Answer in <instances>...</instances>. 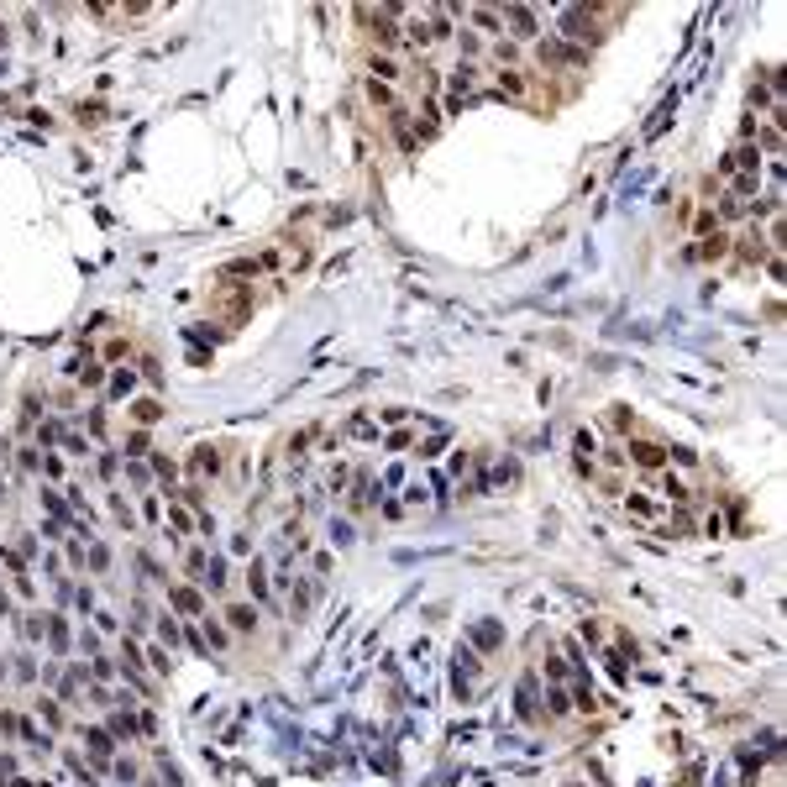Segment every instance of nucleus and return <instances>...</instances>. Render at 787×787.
I'll return each mask as SVG.
<instances>
[{
    "label": "nucleus",
    "instance_id": "obj_22",
    "mask_svg": "<svg viewBox=\"0 0 787 787\" xmlns=\"http://www.w3.org/2000/svg\"><path fill=\"white\" fill-rule=\"evenodd\" d=\"M16 462H22L26 473H37V467H42V462H37V446H16Z\"/></svg>",
    "mask_w": 787,
    "mask_h": 787
},
{
    "label": "nucleus",
    "instance_id": "obj_12",
    "mask_svg": "<svg viewBox=\"0 0 787 787\" xmlns=\"http://www.w3.org/2000/svg\"><path fill=\"white\" fill-rule=\"evenodd\" d=\"M368 100H373V105H389V110H399L394 90H389V84H378V79H368Z\"/></svg>",
    "mask_w": 787,
    "mask_h": 787
},
{
    "label": "nucleus",
    "instance_id": "obj_23",
    "mask_svg": "<svg viewBox=\"0 0 787 787\" xmlns=\"http://www.w3.org/2000/svg\"><path fill=\"white\" fill-rule=\"evenodd\" d=\"M131 383H137V378H131V373H126V368H121V373H116V378H110V394H116V399H121V394H131Z\"/></svg>",
    "mask_w": 787,
    "mask_h": 787
},
{
    "label": "nucleus",
    "instance_id": "obj_4",
    "mask_svg": "<svg viewBox=\"0 0 787 787\" xmlns=\"http://www.w3.org/2000/svg\"><path fill=\"white\" fill-rule=\"evenodd\" d=\"M561 26H567V37H577V42L598 37V26H593V16H588V11H561Z\"/></svg>",
    "mask_w": 787,
    "mask_h": 787
},
{
    "label": "nucleus",
    "instance_id": "obj_28",
    "mask_svg": "<svg viewBox=\"0 0 787 787\" xmlns=\"http://www.w3.org/2000/svg\"><path fill=\"white\" fill-rule=\"evenodd\" d=\"M331 541H336V546H346V541H352V525L336 520V525H331Z\"/></svg>",
    "mask_w": 787,
    "mask_h": 787
},
{
    "label": "nucleus",
    "instance_id": "obj_25",
    "mask_svg": "<svg viewBox=\"0 0 787 787\" xmlns=\"http://www.w3.org/2000/svg\"><path fill=\"white\" fill-rule=\"evenodd\" d=\"M90 567H95V573H105V567H110V551H105V546H90Z\"/></svg>",
    "mask_w": 787,
    "mask_h": 787
},
{
    "label": "nucleus",
    "instance_id": "obj_7",
    "mask_svg": "<svg viewBox=\"0 0 787 787\" xmlns=\"http://www.w3.org/2000/svg\"><path fill=\"white\" fill-rule=\"evenodd\" d=\"M473 672H477V661H473V651H457V693H467V688H473Z\"/></svg>",
    "mask_w": 787,
    "mask_h": 787
},
{
    "label": "nucleus",
    "instance_id": "obj_6",
    "mask_svg": "<svg viewBox=\"0 0 787 787\" xmlns=\"http://www.w3.org/2000/svg\"><path fill=\"white\" fill-rule=\"evenodd\" d=\"M131 420H137V425H158V420H163V405H158V399H137V405H131Z\"/></svg>",
    "mask_w": 787,
    "mask_h": 787
},
{
    "label": "nucleus",
    "instance_id": "obj_19",
    "mask_svg": "<svg viewBox=\"0 0 787 787\" xmlns=\"http://www.w3.org/2000/svg\"><path fill=\"white\" fill-rule=\"evenodd\" d=\"M504 16H509V22L520 26V37H530V32H536V22H530V11H520V6H509V11H504Z\"/></svg>",
    "mask_w": 787,
    "mask_h": 787
},
{
    "label": "nucleus",
    "instance_id": "obj_26",
    "mask_svg": "<svg viewBox=\"0 0 787 787\" xmlns=\"http://www.w3.org/2000/svg\"><path fill=\"white\" fill-rule=\"evenodd\" d=\"M158 635H163V645H179V625L163 614V625H158Z\"/></svg>",
    "mask_w": 787,
    "mask_h": 787
},
{
    "label": "nucleus",
    "instance_id": "obj_20",
    "mask_svg": "<svg viewBox=\"0 0 787 787\" xmlns=\"http://www.w3.org/2000/svg\"><path fill=\"white\" fill-rule=\"evenodd\" d=\"M205 645H215V651H221V645H226V630H221V625L210 620V614H205Z\"/></svg>",
    "mask_w": 787,
    "mask_h": 787
},
{
    "label": "nucleus",
    "instance_id": "obj_31",
    "mask_svg": "<svg viewBox=\"0 0 787 787\" xmlns=\"http://www.w3.org/2000/svg\"><path fill=\"white\" fill-rule=\"evenodd\" d=\"M79 121H90V126H95V121H105V110H100V105H79Z\"/></svg>",
    "mask_w": 787,
    "mask_h": 787
},
{
    "label": "nucleus",
    "instance_id": "obj_27",
    "mask_svg": "<svg viewBox=\"0 0 787 787\" xmlns=\"http://www.w3.org/2000/svg\"><path fill=\"white\" fill-rule=\"evenodd\" d=\"M473 22L483 26V32H499V16H493V11H473Z\"/></svg>",
    "mask_w": 787,
    "mask_h": 787
},
{
    "label": "nucleus",
    "instance_id": "obj_30",
    "mask_svg": "<svg viewBox=\"0 0 787 787\" xmlns=\"http://www.w3.org/2000/svg\"><path fill=\"white\" fill-rule=\"evenodd\" d=\"M153 467H158V477H163V483H174V473H179V467L168 462V457H158V462H153Z\"/></svg>",
    "mask_w": 787,
    "mask_h": 787
},
{
    "label": "nucleus",
    "instance_id": "obj_3",
    "mask_svg": "<svg viewBox=\"0 0 787 787\" xmlns=\"http://www.w3.org/2000/svg\"><path fill=\"white\" fill-rule=\"evenodd\" d=\"M226 625L237 635H252V630H257V609H252V604H226Z\"/></svg>",
    "mask_w": 787,
    "mask_h": 787
},
{
    "label": "nucleus",
    "instance_id": "obj_17",
    "mask_svg": "<svg viewBox=\"0 0 787 787\" xmlns=\"http://www.w3.org/2000/svg\"><path fill=\"white\" fill-rule=\"evenodd\" d=\"M625 509H630L635 520H656V504H651V499H641V493H630V504H625Z\"/></svg>",
    "mask_w": 787,
    "mask_h": 787
},
{
    "label": "nucleus",
    "instance_id": "obj_16",
    "mask_svg": "<svg viewBox=\"0 0 787 787\" xmlns=\"http://www.w3.org/2000/svg\"><path fill=\"white\" fill-rule=\"evenodd\" d=\"M110 514H116L126 530H137V514H131V504H126V499H116V493H110Z\"/></svg>",
    "mask_w": 787,
    "mask_h": 787
},
{
    "label": "nucleus",
    "instance_id": "obj_1",
    "mask_svg": "<svg viewBox=\"0 0 787 787\" xmlns=\"http://www.w3.org/2000/svg\"><path fill=\"white\" fill-rule=\"evenodd\" d=\"M625 457H635V467H645V473L667 467V446H661V441H630V446H625Z\"/></svg>",
    "mask_w": 787,
    "mask_h": 787
},
{
    "label": "nucleus",
    "instance_id": "obj_15",
    "mask_svg": "<svg viewBox=\"0 0 787 787\" xmlns=\"http://www.w3.org/2000/svg\"><path fill=\"white\" fill-rule=\"evenodd\" d=\"M147 661H153V672H158V677H168V672H174V656H168L163 645H153V651H147Z\"/></svg>",
    "mask_w": 787,
    "mask_h": 787
},
{
    "label": "nucleus",
    "instance_id": "obj_13",
    "mask_svg": "<svg viewBox=\"0 0 787 787\" xmlns=\"http://www.w3.org/2000/svg\"><path fill=\"white\" fill-rule=\"evenodd\" d=\"M499 95H525V74L520 69H504L499 74Z\"/></svg>",
    "mask_w": 787,
    "mask_h": 787
},
{
    "label": "nucleus",
    "instance_id": "obj_24",
    "mask_svg": "<svg viewBox=\"0 0 787 787\" xmlns=\"http://www.w3.org/2000/svg\"><path fill=\"white\" fill-rule=\"evenodd\" d=\"M126 352H131V346H126V336H110V341H105V357H110V362H116V357H126Z\"/></svg>",
    "mask_w": 787,
    "mask_h": 787
},
{
    "label": "nucleus",
    "instance_id": "obj_8",
    "mask_svg": "<svg viewBox=\"0 0 787 787\" xmlns=\"http://www.w3.org/2000/svg\"><path fill=\"white\" fill-rule=\"evenodd\" d=\"M541 63H583V53L561 48V42H541Z\"/></svg>",
    "mask_w": 787,
    "mask_h": 787
},
{
    "label": "nucleus",
    "instance_id": "obj_2",
    "mask_svg": "<svg viewBox=\"0 0 787 787\" xmlns=\"http://www.w3.org/2000/svg\"><path fill=\"white\" fill-rule=\"evenodd\" d=\"M189 473L194 477H215V473H221V452H215V446H194V452H189Z\"/></svg>",
    "mask_w": 787,
    "mask_h": 787
},
{
    "label": "nucleus",
    "instance_id": "obj_10",
    "mask_svg": "<svg viewBox=\"0 0 787 787\" xmlns=\"http://www.w3.org/2000/svg\"><path fill=\"white\" fill-rule=\"evenodd\" d=\"M174 604H179L184 614H205V598L194 593V588H174Z\"/></svg>",
    "mask_w": 787,
    "mask_h": 787
},
{
    "label": "nucleus",
    "instance_id": "obj_9",
    "mask_svg": "<svg viewBox=\"0 0 787 787\" xmlns=\"http://www.w3.org/2000/svg\"><path fill=\"white\" fill-rule=\"evenodd\" d=\"M368 504H373V477L357 473L352 477V509H368Z\"/></svg>",
    "mask_w": 787,
    "mask_h": 787
},
{
    "label": "nucleus",
    "instance_id": "obj_5",
    "mask_svg": "<svg viewBox=\"0 0 787 787\" xmlns=\"http://www.w3.org/2000/svg\"><path fill=\"white\" fill-rule=\"evenodd\" d=\"M84 740H90V756H95V761H110V751H116V740H110L105 729H84Z\"/></svg>",
    "mask_w": 787,
    "mask_h": 787
},
{
    "label": "nucleus",
    "instance_id": "obj_18",
    "mask_svg": "<svg viewBox=\"0 0 787 787\" xmlns=\"http://www.w3.org/2000/svg\"><path fill=\"white\" fill-rule=\"evenodd\" d=\"M520 714L536 719V682H530V677H525V688H520Z\"/></svg>",
    "mask_w": 787,
    "mask_h": 787
},
{
    "label": "nucleus",
    "instance_id": "obj_11",
    "mask_svg": "<svg viewBox=\"0 0 787 787\" xmlns=\"http://www.w3.org/2000/svg\"><path fill=\"white\" fill-rule=\"evenodd\" d=\"M346 436H357V441H373V436H378V425H373L368 415H352V420H346Z\"/></svg>",
    "mask_w": 787,
    "mask_h": 787
},
{
    "label": "nucleus",
    "instance_id": "obj_21",
    "mask_svg": "<svg viewBox=\"0 0 787 787\" xmlns=\"http://www.w3.org/2000/svg\"><path fill=\"white\" fill-rule=\"evenodd\" d=\"M168 525H174V530H179V536H189V525H194V520H189V514H184V509H179V504H174V509H168Z\"/></svg>",
    "mask_w": 787,
    "mask_h": 787
},
{
    "label": "nucleus",
    "instance_id": "obj_29",
    "mask_svg": "<svg viewBox=\"0 0 787 787\" xmlns=\"http://www.w3.org/2000/svg\"><path fill=\"white\" fill-rule=\"evenodd\" d=\"M37 709H42V719H48V725H63V709H58V704H48V698H42Z\"/></svg>",
    "mask_w": 787,
    "mask_h": 787
},
{
    "label": "nucleus",
    "instance_id": "obj_14",
    "mask_svg": "<svg viewBox=\"0 0 787 787\" xmlns=\"http://www.w3.org/2000/svg\"><path fill=\"white\" fill-rule=\"evenodd\" d=\"M131 735H137V719H131V714H116V719H110V740H131Z\"/></svg>",
    "mask_w": 787,
    "mask_h": 787
}]
</instances>
